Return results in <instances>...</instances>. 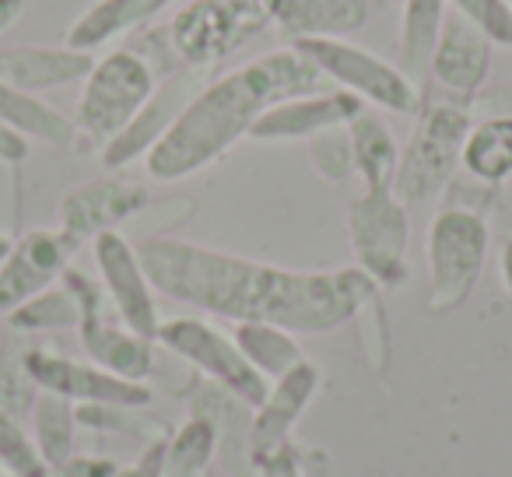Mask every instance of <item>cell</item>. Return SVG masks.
Wrapping results in <instances>:
<instances>
[{"label":"cell","mask_w":512,"mask_h":477,"mask_svg":"<svg viewBox=\"0 0 512 477\" xmlns=\"http://www.w3.org/2000/svg\"><path fill=\"white\" fill-rule=\"evenodd\" d=\"M295 50L306 53L323 78L358 95L365 106H379L397 116H418L425 106V92L397 64L351 43V39H309Z\"/></svg>","instance_id":"52a82bcc"},{"label":"cell","mask_w":512,"mask_h":477,"mask_svg":"<svg viewBox=\"0 0 512 477\" xmlns=\"http://www.w3.org/2000/svg\"><path fill=\"white\" fill-rule=\"evenodd\" d=\"M309 158H313L316 172L327 183H348L355 176V155H351V137L348 127L323 130V134L309 137Z\"/></svg>","instance_id":"f546056e"},{"label":"cell","mask_w":512,"mask_h":477,"mask_svg":"<svg viewBox=\"0 0 512 477\" xmlns=\"http://www.w3.org/2000/svg\"><path fill=\"white\" fill-rule=\"evenodd\" d=\"M95 57L74 46H8L0 50V81L22 88L29 95L50 92V88L78 85L88 78Z\"/></svg>","instance_id":"ac0fdd59"},{"label":"cell","mask_w":512,"mask_h":477,"mask_svg":"<svg viewBox=\"0 0 512 477\" xmlns=\"http://www.w3.org/2000/svg\"><path fill=\"white\" fill-rule=\"evenodd\" d=\"M158 85V74L137 50H109L99 57L81 81L74 127L85 134L95 148H106L113 137L134 123Z\"/></svg>","instance_id":"5b68a950"},{"label":"cell","mask_w":512,"mask_h":477,"mask_svg":"<svg viewBox=\"0 0 512 477\" xmlns=\"http://www.w3.org/2000/svg\"><path fill=\"white\" fill-rule=\"evenodd\" d=\"M488 214L446 204L428 225V309L453 313L470 299L488 264Z\"/></svg>","instance_id":"277c9868"},{"label":"cell","mask_w":512,"mask_h":477,"mask_svg":"<svg viewBox=\"0 0 512 477\" xmlns=\"http://www.w3.org/2000/svg\"><path fill=\"white\" fill-rule=\"evenodd\" d=\"M390 4H404V0H390Z\"/></svg>","instance_id":"b9f144b4"},{"label":"cell","mask_w":512,"mask_h":477,"mask_svg":"<svg viewBox=\"0 0 512 477\" xmlns=\"http://www.w3.org/2000/svg\"><path fill=\"white\" fill-rule=\"evenodd\" d=\"M25 8H29V0H0V36L22 22Z\"/></svg>","instance_id":"74e56055"},{"label":"cell","mask_w":512,"mask_h":477,"mask_svg":"<svg viewBox=\"0 0 512 477\" xmlns=\"http://www.w3.org/2000/svg\"><path fill=\"white\" fill-rule=\"evenodd\" d=\"M0 477H18V474H11V470H0Z\"/></svg>","instance_id":"60d3db41"},{"label":"cell","mask_w":512,"mask_h":477,"mask_svg":"<svg viewBox=\"0 0 512 477\" xmlns=\"http://www.w3.org/2000/svg\"><path fill=\"white\" fill-rule=\"evenodd\" d=\"M0 123L15 127L18 134H25L29 141L53 144V148H67V144L78 141V127H74L71 116L53 109L50 102H43L39 95L11 88V85H4V81H0Z\"/></svg>","instance_id":"603a6c76"},{"label":"cell","mask_w":512,"mask_h":477,"mask_svg":"<svg viewBox=\"0 0 512 477\" xmlns=\"http://www.w3.org/2000/svg\"><path fill=\"white\" fill-rule=\"evenodd\" d=\"M176 0H95L81 11L67 29V46L74 50H99V46L113 43L123 32H134L148 25L155 15H162Z\"/></svg>","instance_id":"ffe728a7"},{"label":"cell","mask_w":512,"mask_h":477,"mask_svg":"<svg viewBox=\"0 0 512 477\" xmlns=\"http://www.w3.org/2000/svg\"><path fill=\"white\" fill-rule=\"evenodd\" d=\"M446 22V0H404L400 15V71L425 92L432 81V53Z\"/></svg>","instance_id":"7402d4cb"},{"label":"cell","mask_w":512,"mask_h":477,"mask_svg":"<svg viewBox=\"0 0 512 477\" xmlns=\"http://www.w3.org/2000/svg\"><path fill=\"white\" fill-rule=\"evenodd\" d=\"M498 274H502L505 292L512 295V239H505L502 243V253H498Z\"/></svg>","instance_id":"f35d334b"},{"label":"cell","mask_w":512,"mask_h":477,"mask_svg":"<svg viewBox=\"0 0 512 477\" xmlns=\"http://www.w3.org/2000/svg\"><path fill=\"white\" fill-rule=\"evenodd\" d=\"M323 88H327V78L295 46L264 53L207 81L183 109V116L169 127V134L144 155V169L158 183L193 176L228 155L242 137H249L253 123L274 102L323 92Z\"/></svg>","instance_id":"7a4b0ae2"},{"label":"cell","mask_w":512,"mask_h":477,"mask_svg":"<svg viewBox=\"0 0 512 477\" xmlns=\"http://www.w3.org/2000/svg\"><path fill=\"white\" fill-rule=\"evenodd\" d=\"M207 71H211V67L179 64L176 71L158 78L155 92H151V99L144 102L141 113L134 116V123L102 148V165H106V169H123V165L148 155V151L169 134L172 123L183 116V109L193 102V95L211 81Z\"/></svg>","instance_id":"8fae6325"},{"label":"cell","mask_w":512,"mask_h":477,"mask_svg":"<svg viewBox=\"0 0 512 477\" xmlns=\"http://www.w3.org/2000/svg\"><path fill=\"white\" fill-rule=\"evenodd\" d=\"M278 0H193L172 15L169 43L179 64L218 67L274 25Z\"/></svg>","instance_id":"8992f818"},{"label":"cell","mask_w":512,"mask_h":477,"mask_svg":"<svg viewBox=\"0 0 512 477\" xmlns=\"http://www.w3.org/2000/svg\"><path fill=\"white\" fill-rule=\"evenodd\" d=\"M155 341L162 344V348H169L172 355L183 358V362H190L197 372H204L214 386L228 390L246 407H256L267 397V390H271V383L242 358L235 337L221 334V330L207 320H193V316L162 320Z\"/></svg>","instance_id":"9c48e42d"},{"label":"cell","mask_w":512,"mask_h":477,"mask_svg":"<svg viewBox=\"0 0 512 477\" xmlns=\"http://www.w3.org/2000/svg\"><path fill=\"white\" fill-rule=\"evenodd\" d=\"M474 116L463 99H432L421 106L418 123L411 130V141L400 151L397 176H393V197L400 204H428L442 197L456 179Z\"/></svg>","instance_id":"3957f363"},{"label":"cell","mask_w":512,"mask_h":477,"mask_svg":"<svg viewBox=\"0 0 512 477\" xmlns=\"http://www.w3.org/2000/svg\"><path fill=\"white\" fill-rule=\"evenodd\" d=\"M214 446H218V421L193 414L165 442V477H197L211 463Z\"/></svg>","instance_id":"83f0119b"},{"label":"cell","mask_w":512,"mask_h":477,"mask_svg":"<svg viewBox=\"0 0 512 477\" xmlns=\"http://www.w3.org/2000/svg\"><path fill=\"white\" fill-rule=\"evenodd\" d=\"M256 467H260V477H306L299 467V456H295L292 446H281L274 449L271 456H264V460H256Z\"/></svg>","instance_id":"e575fe53"},{"label":"cell","mask_w":512,"mask_h":477,"mask_svg":"<svg viewBox=\"0 0 512 477\" xmlns=\"http://www.w3.org/2000/svg\"><path fill=\"white\" fill-rule=\"evenodd\" d=\"M81 243L64 228H32L11 243L8 257L0 260V316H8L32 295L46 292L64 278Z\"/></svg>","instance_id":"7c38bea8"},{"label":"cell","mask_w":512,"mask_h":477,"mask_svg":"<svg viewBox=\"0 0 512 477\" xmlns=\"http://www.w3.org/2000/svg\"><path fill=\"white\" fill-rule=\"evenodd\" d=\"M39 400L36 379L25 369V351L22 358L15 355H0V407L8 414H15L18 421L32 418V407Z\"/></svg>","instance_id":"4dcf8cb0"},{"label":"cell","mask_w":512,"mask_h":477,"mask_svg":"<svg viewBox=\"0 0 512 477\" xmlns=\"http://www.w3.org/2000/svg\"><path fill=\"white\" fill-rule=\"evenodd\" d=\"M467 109L474 120H512V78L481 88L474 99H467Z\"/></svg>","instance_id":"d6a6232c"},{"label":"cell","mask_w":512,"mask_h":477,"mask_svg":"<svg viewBox=\"0 0 512 477\" xmlns=\"http://www.w3.org/2000/svg\"><path fill=\"white\" fill-rule=\"evenodd\" d=\"M235 344H239L242 358L253 365L267 383L288 376L299 362H306L302 355L299 334L274 323H235Z\"/></svg>","instance_id":"cb8c5ba5"},{"label":"cell","mask_w":512,"mask_h":477,"mask_svg":"<svg viewBox=\"0 0 512 477\" xmlns=\"http://www.w3.org/2000/svg\"><path fill=\"white\" fill-rule=\"evenodd\" d=\"M11 243H15V239H11V235H4L0 232V260L8 257V250H11Z\"/></svg>","instance_id":"ab89813d"},{"label":"cell","mask_w":512,"mask_h":477,"mask_svg":"<svg viewBox=\"0 0 512 477\" xmlns=\"http://www.w3.org/2000/svg\"><path fill=\"white\" fill-rule=\"evenodd\" d=\"M8 327L18 334H50V330H78L81 327V302L64 281L50 285L46 292L32 295L18 309H11Z\"/></svg>","instance_id":"484cf974"},{"label":"cell","mask_w":512,"mask_h":477,"mask_svg":"<svg viewBox=\"0 0 512 477\" xmlns=\"http://www.w3.org/2000/svg\"><path fill=\"white\" fill-rule=\"evenodd\" d=\"M92 257L116 320L127 323L134 334L155 341L162 316H158L155 288H151L148 274H144L137 246L113 228V232H102L92 239Z\"/></svg>","instance_id":"30bf717a"},{"label":"cell","mask_w":512,"mask_h":477,"mask_svg":"<svg viewBox=\"0 0 512 477\" xmlns=\"http://www.w3.org/2000/svg\"><path fill=\"white\" fill-rule=\"evenodd\" d=\"M348 239L355 267L376 288H404L411 281V218L390 190H365L348 204Z\"/></svg>","instance_id":"ba28073f"},{"label":"cell","mask_w":512,"mask_h":477,"mask_svg":"<svg viewBox=\"0 0 512 477\" xmlns=\"http://www.w3.org/2000/svg\"><path fill=\"white\" fill-rule=\"evenodd\" d=\"M369 22V0H278L274 25L285 46L309 39H348Z\"/></svg>","instance_id":"d6986e66"},{"label":"cell","mask_w":512,"mask_h":477,"mask_svg":"<svg viewBox=\"0 0 512 477\" xmlns=\"http://www.w3.org/2000/svg\"><path fill=\"white\" fill-rule=\"evenodd\" d=\"M348 137H351V155H355V176L365 183V190H393L400 148L383 116H376L365 106L348 123Z\"/></svg>","instance_id":"44dd1931"},{"label":"cell","mask_w":512,"mask_h":477,"mask_svg":"<svg viewBox=\"0 0 512 477\" xmlns=\"http://www.w3.org/2000/svg\"><path fill=\"white\" fill-rule=\"evenodd\" d=\"M74 428H78V411L71 400L39 390V400L32 407V442L50 470L74 456Z\"/></svg>","instance_id":"4316f807"},{"label":"cell","mask_w":512,"mask_h":477,"mask_svg":"<svg viewBox=\"0 0 512 477\" xmlns=\"http://www.w3.org/2000/svg\"><path fill=\"white\" fill-rule=\"evenodd\" d=\"M32 151V141L25 134H18L15 127L0 123V165H22Z\"/></svg>","instance_id":"8d00e7d4"},{"label":"cell","mask_w":512,"mask_h":477,"mask_svg":"<svg viewBox=\"0 0 512 477\" xmlns=\"http://www.w3.org/2000/svg\"><path fill=\"white\" fill-rule=\"evenodd\" d=\"M116 477H165V442L155 439L141 453V460L127 470H116Z\"/></svg>","instance_id":"d590c367"},{"label":"cell","mask_w":512,"mask_h":477,"mask_svg":"<svg viewBox=\"0 0 512 477\" xmlns=\"http://www.w3.org/2000/svg\"><path fill=\"white\" fill-rule=\"evenodd\" d=\"M495 46H512V0H446Z\"/></svg>","instance_id":"1f68e13d"},{"label":"cell","mask_w":512,"mask_h":477,"mask_svg":"<svg viewBox=\"0 0 512 477\" xmlns=\"http://www.w3.org/2000/svg\"><path fill=\"white\" fill-rule=\"evenodd\" d=\"M151 288L232 323H274L292 334H330L376 302L379 288L358 267L292 271L239 253L155 235L137 246Z\"/></svg>","instance_id":"6da1fadb"},{"label":"cell","mask_w":512,"mask_h":477,"mask_svg":"<svg viewBox=\"0 0 512 477\" xmlns=\"http://www.w3.org/2000/svg\"><path fill=\"white\" fill-rule=\"evenodd\" d=\"M320 365L316 362H299L288 376L274 379L267 397L256 404L253 432H249V453L253 463L271 456L274 449L288 446V435H292L295 421L302 418V411L309 407V400L320 390Z\"/></svg>","instance_id":"e0dca14e"},{"label":"cell","mask_w":512,"mask_h":477,"mask_svg":"<svg viewBox=\"0 0 512 477\" xmlns=\"http://www.w3.org/2000/svg\"><path fill=\"white\" fill-rule=\"evenodd\" d=\"M148 200V190L141 183H134V179L99 176L67 190L57 207V218L67 235H74L78 243H88L95 235L113 232L116 225L141 214L148 207Z\"/></svg>","instance_id":"5bb4252c"},{"label":"cell","mask_w":512,"mask_h":477,"mask_svg":"<svg viewBox=\"0 0 512 477\" xmlns=\"http://www.w3.org/2000/svg\"><path fill=\"white\" fill-rule=\"evenodd\" d=\"M460 169L484 186H502L512 176V120H474Z\"/></svg>","instance_id":"d4e9b609"},{"label":"cell","mask_w":512,"mask_h":477,"mask_svg":"<svg viewBox=\"0 0 512 477\" xmlns=\"http://www.w3.org/2000/svg\"><path fill=\"white\" fill-rule=\"evenodd\" d=\"M25 369L36 379V386L53 397L71 400L74 407L81 404H113V407H148L151 390L144 383H130L113 372L99 369L92 362H74L67 355L32 348L25 351Z\"/></svg>","instance_id":"4fadbf2b"},{"label":"cell","mask_w":512,"mask_h":477,"mask_svg":"<svg viewBox=\"0 0 512 477\" xmlns=\"http://www.w3.org/2000/svg\"><path fill=\"white\" fill-rule=\"evenodd\" d=\"M362 109L365 102L358 95L344 92V88L292 95V99H281L271 109H264V116L253 123L249 137L253 141H309L323 130L348 127Z\"/></svg>","instance_id":"9a60e30c"},{"label":"cell","mask_w":512,"mask_h":477,"mask_svg":"<svg viewBox=\"0 0 512 477\" xmlns=\"http://www.w3.org/2000/svg\"><path fill=\"white\" fill-rule=\"evenodd\" d=\"M491 57H495V43L484 36L481 29L453 15H446L439 32V46L432 53V81L449 92L453 99H474L484 88L491 74Z\"/></svg>","instance_id":"2e32d148"},{"label":"cell","mask_w":512,"mask_h":477,"mask_svg":"<svg viewBox=\"0 0 512 477\" xmlns=\"http://www.w3.org/2000/svg\"><path fill=\"white\" fill-rule=\"evenodd\" d=\"M116 463L102 456H71L60 467L50 470V477H116Z\"/></svg>","instance_id":"836d02e7"},{"label":"cell","mask_w":512,"mask_h":477,"mask_svg":"<svg viewBox=\"0 0 512 477\" xmlns=\"http://www.w3.org/2000/svg\"><path fill=\"white\" fill-rule=\"evenodd\" d=\"M0 463L18 477H50V467L39 456L32 435L4 407H0Z\"/></svg>","instance_id":"f1b7e54d"}]
</instances>
